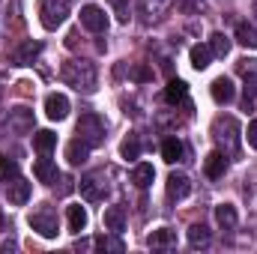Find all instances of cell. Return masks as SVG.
Masks as SVG:
<instances>
[{
  "mask_svg": "<svg viewBox=\"0 0 257 254\" xmlns=\"http://www.w3.org/2000/svg\"><path fill=\"white\" fill-rule=\"evenodd\" d=\"M105 191H108L105 174H87V177H81V197H84V200L96 203V200L105 197Z\"/></svg>",
  "mask_w": 257,
  "mask_h": 254,
  "instance_id": "obj_6",
  "label": "cell"
},
{
  "mask_svg": "<svg viewBox=\"0 0 257 254\" xmlns=\"http://www.w3.org/2000/svg\"><path fill=\"white\" fill-rule=\"evenodd\" d=\"M153 177H156V171H153V165H147V162L135 165V171H132V183H135L138 189H150V186H153Z\"/></svg>",
  "mask_w": 257,
  "mask_h": 254,
  "instance_id": "obj_22",
  "label": "cell"
},
{
  "mask_svg": "<svg viewBox=\"0 0 257 254\" xmlns=\"http://www.w3.org/2000/svg\"><path fill=\"white\" fill-rule=\"evenodd\" d=\"M105 230H111V233H120L123 227H126V209L117 203V206H108L105 209Z\"/></svg>",
  "mask_w": 257,
  "mask_h": 254,
  "instance_id": "obj_17",
  "label": "cell"
},
{
  "mask_svg": "<svg viewBox=\"0 0 257 254\" xmlns=\"http://www.w3.org/2000/svg\"><path fill=\"white\" fill-rule=\"evenodd\" d=\"M212 60V51H209V45H194L192 48V66L200 72V69H206Z\"/></svg>",
  "mask_w": 257,
  "mask_h": 254,
  "instance_id": "obj_29",
  "label": "cell"
},
{
  "mask_svg": "<svg viewBox=\"0 0 257 254\" xmlns=\"http://www.w3.org/2000/svg\"><path fill=\"white\" fill-rule=\"evenodd\" d=\"M45 114H48V120H66L69 117V99L63 93H51L45 99Z\"/></svg>",
  "mask_w": 257,
  "mask_h": 254,
  "instance_id": "obj_12",
  "label": "cell"
},
{
  "mask_svg": "<svg viewBox=\"0 0 257 254\" xmlns=\"http://www.w3.org/2000/svg\"><path fill=\"white\" fill-rule=\"evenodd\" d=\"M162 156H165V162H168V165H177V162H183V156H186V147H183V141H177V138H168V141L162 144Z\"/></svg>",
  "mask_w": 257,
  "mask_h": 254,
  "instance_id": "obj_20",
  "label": "cell"
},
{
  "mask_svg": "<svg viewBox=\"0 0 257 254\" xmlns=\"http://www.w3.org/2000/svg\"><path fill=\"white\" fill-rule=\"evenodd\" d=\"M81 27H87L90 33H105V30H108V15H105V9L87 3V6L81 9Z\"/></svg>",
  "mask_w": 257,
  "mask_h": 254,
  "instance_id": "obj_7",
  "label": "cell"
},
{
  "mask_svg": "<svg viewBox=\"0 0 257 254\" xmlns=\"http://www.w3.org/2000/svg\"><path fill=\"white\" fill-rule=\"evenodd\" d=\"M186 93H189L186 84H183L180 78H174V81L165 87V102H168V105H180V102H186Z\"/></svg>",
  "mask_w": 257,
  "mask_h": 254,
  "instance_id": "obj_24",
  "label": "cell"
},
{
  "mask_svg": "<svg viewBox=\"0 0 257 254\" xmlns=\"http://www.w3.org/2000/svg\"><path fill=\"white\" fill-rule=\"evenodd\" d=\"M209 93H212V99H215L218 105H227V102H233V96H236V90H233V81H230V78H215Z\"/></svg>",
  "mask_w": 257,
  "mask_h": 254,
  "instance_id": "obj_15",
  "label": "cell"
},
{
  "mask_svg": "<svg viewBox=\"0 0 257 254\" xmlns=\"http://www.w3.org/2000/svg\"><path fill=\"white\" fill-rule=\"evenodd\" d=\"M209 239H212V236H209V227H206V224H192V227H189V245H192V248H206Z\"/></svg>",
  "mask_w": 257,
  "mask_h": 254,
  "instance_id": "obj_25",
  "label": "cell"
},
{
  "mask_svg": "<svg viewBox=\"0 0 257 254\" xmlns=\"http://www.w3.org/2000/svg\"><path fill=\"white\" fill-rule=\"evenodd\" d=\"M33 174H36V180H39V183H48V186H51V183H57V165H54L48 156H45V159H39V162L33 165Z\"/></svg>",
  "mask_w": 257,
  "mask_h": 254,
  "instance_id": "obj_19",
  "label": "cell"
},
{
  "mask_svg": "<svg viewBox=\"0 0 257 254\" xmlns=\"http://www.w3.org/2000/svg\"><path fill=\"white\" fill-rule=\"evenodd\" d=\"M30 227L42 236V239H54L57 236V212L51 206H39L30 215Z\"/></svg>",
  "mask_w": 257,
  "mask_h": 254,
  "instance_id": "obj_5",
  "label": "cell"
},
{
  "mask_svg": "<svg viewBox=\"0 0 257 254\" xmlns=\"http://www.w3.org/2000/svg\"><path fill=\"white\" fill-rule=\"evenodd\" d=\"M209 51H212V57H227V54H230V39H227L224 33H212Z\"/></svg>",
  "mask_w": 257,
  "mask_h": 254,
  "instance_id": "obj_28",
  "label": "cell"
},
{
  "mask_svg": "<svg viewBox=\"0 0 257 254\" xmlns=\"http://www.w3.org/2000/svg\"><path fill=\"white\" fill-rule=\"evenodd\" d=\"M42 54V42L36 39H24L15 51H12V63L15 66H33V60Z\"/></svg>",
  "mask_w": 257,
  "mask_h": 254,
  "instance_id": "obj_8",
  "label": "cell"
},
{
  "mask_svg": "<svg viewBox=\"0 0 257 254\" xmlns=\"http://www.w3.org/2000/svg\"><path fill=\"white\" fill-rule=\"evenodd\" d=\"M147 245H150V248H174V245H177V230H171V227H159V230L150 233Z\"/></svg>",
  "mask_w": 257,
  "mask_h": 254,
  "instance_id": "obj_18",
  "label": "cell"
},
{
  "mask_svg": "<svg viewBox=\"0 0 257 254\" xmlns=\"http://www.w3.org/2000/svg\"><path fill=\"white\" fill-rule=\"evenodd\" d=\"M93 248H99V251H117V254H120L126 245H123V242L117 239V233H114V236H99V239H93Z\"/></svg>",
  "mask_w": 257,
  "mask_h": 254,
  "instance_id": "obj_30",
  "label": "cell"
},
{
  "mask_svg": "<svg viewBox=\"0 0 257 254\" xmlns=\"http://www.w3.org/2000/svg\"><path fill=\"white\" fill-rule=\"evenodd\" d=\"M165 189H168V197L171 200H183V197L192 194V180L186 174H171L168 183H165Z\"/></svg>",
  "mask_w": 257,
  "mask_h": 254,
  "instance_id": "obj_11",
  "label": "cell"
},
{
  "mask_svg": "<svg viewBox=\"0 0 257 254\" xmlns=\"http://www.w3.org/2000/svg\"><path fill=\"white\" fill-rule=\"evenodd\" d=\"M174 0H138V15H141L144 24H153V21H159L165 15V9Z\"/></svg>",
  "mask_w": 257,
  "mask_h": 254,
  "instance_id": "obj_9",
  "label": "cell"
},
{
  "mask_svg": "<svg viewBox=\"0 0 257 254\" xmlns=\"http://www.w3.org/2000/svg\"><path fill=\"white\" fill-rule=\"evenodd\" d=\"M33 111L30 108H12L9 111V129L15 132V135H30L33 132Z\"/></svg>",
  "mask_w": 257,
  "mask_h": 254,
  "instance_id": "obj_10",
  "label": "cell"
},
{
  "mask_svg": "<svg viewBox=\"0 0 257 254\" xmlns=\"http://www.w3.org/2000/svg\"><path fill=\"white\" fill-rule=\"evenodd\" d=\"M18 177V165L9 159V156H0V180L3 183H12Z\"/></svg>",
  "mask_w": 257,
  "mask_h": 254,
  "instance_id": "obj_31",
  "label": "cell"
},
{
  "mask_svg": "<svg viewBox=\"0 0 257 254\" xmlns=\"http://www.w3.org/2000/svg\"><path fill=\"white\" fill-rule=\"evenodd\" d=\"M203 171H206V177H209V180L224 177V171H227V156H224L221 150L209 153V156H206V162H203Z\"/></svg>",
  "mask_w": 257,
  "mask_h": 254,
  "instance_id": "obj_13",
  "label": "cell"
},
{
  "mask_svg": "<svg viewBox=\"0 0 257 254\" xmlns=\"http://www.w3.org/2000/svg\"><path fill=\"white\" fill-rule=\"evenodd\" d=\"M215 221H218L224 230H233V227H236V209H233L230 203L215 206Z\"/></svg>",
  "mask_w": 257,
  "mask_h": 254,
  "instance_id": "obj_26",
  "label": "cell"
},
{
  "mask_svg": "<svg viewBox=\"0 0 257 254\" xmlns=\"http://www.w3.org/2000/svg\"><path fill=\"white\" fill-rule=\"evenodd\" d=\"M132 78H135V81H150L153 75H150L147 66H135V69H132Z\"/></svg>",
  "mask_w": 257,
  "mask_h": 254,
  "instance_id": "obj_36",
  "label": "cell"
},
{
  "mask_svg": "<svg viewBox=\"0 0 257 254\" xmlns=\"http://www.w3.org/2000/svg\"><path fill=\"white\" fill-rule=\"evenodd\" d=\"M60 78L69 87H75L78 93H93L96 81H99V72H96V66L90 60H66L60 66Z\"/></svg>",
  "mask_w": 257,
  "mask_h": 254,
  "instance_id": "obj_1",
  "label": "cell"
},
{
  "mask_svg": "<svg viewBox=\"0 0 257 254\" xmlns=\"http://www.w3.org/2000/svg\"><path fill=\"white\" fill-rule=\"evenodd\" d=\"M236 42L239 45H245V48H257V30L251 24H236Z\"/></svg>",
  "mask_w": 257,
  "mask_h": 254,
  "instance_id": "obj_27",
  "label": "cell"
},
{
  "mask_svg": "<svg viewBox=\"0 0 257 254\" xmlns=\"http://www.w3.org/2000/svg\"><path fill=\"white\" fill-rule=\"evenodd\" d=\"M245 138H248V147L251 150H257V117L248 123V132H245Z\"/></svg>",
  "mask_w": 257,
  "mask_h": 254,
  "instance_id": "obj_35",
  "label": "cell"
},
{
  "mask_svg": "<svg viewBox=\"0 0 257 254\" xmlns=\"http://www.w3.org/2000/svg\"><path fill=\"white\" fill-rule=\"evenodd\" d=\"M78 138H84L90 147L105 144V120L99 114H93V111L81 114V120H78Z\"/></svg>",
  "mask_w": 257,
  "mask_h": 254,
  "instance_id": "obj_4",
  "label": "cell"
},
{
  "mask_svg": "<svg viewBox=\"0 0 257 254\" xmlns=\"http://www.w3.org/2000/svg\"><path fill=\"white\" fill-rule=\"evenodd\" d=\"M72 9V0H39V18L45 30H57Z\"/></svg>",
  "mask_w": 257,
  "mask_h": 254,
  "instance_id": "obj_3",
  "label": "cell"
},
{
  "mask_svg": "<svg viewBox=\"0 0 257 254\" xmlns=\"http://www.w3.org/2000/svg\"><path fill=\"white\" fill-rule=\"evenodd\" d=\"M120 153H123V159H138V156H141V144H138V138H135V135L123 141Z\"/></svg>",
  "mask_w": 257,
  "mask_h": 254,
  "instance_id": "obj_33",
  "label": "cell"
},
{
  "mask_svg": "<svg viewBox=\"0 0 257 254\" xmlns=\"http://www.w3.org/2000/svg\"><path fill=\"white\" fill-rule=\"evenodd\" d=\"M108 3L114 6V12H117V18H120V21L126 24V21H128V0H108Z\"/></svg>",
  "mask_w": 257,
  "mask_h": 254,
  "instance_id": "obj_34",
  "label": "cell"
},
{
  "mask_svg": "<svg viewBox=\"0 0 257 254\" xmlns=\"http://www.w3.org/2000/svg\"><path fill=\"white\" fill-rule=\"evenodd\" d=\"M33 147H36L42 156H48V153L57 147V135H54L51 129H42V132H36V135H33Z\"/></svg>",
  "mask_w": 257,
  "mask_h": 254,
  "instance_id": "obj_23",
  "label": "cell"
},
{
  "mask_svg": "<svg viewBox=\"0 0 257 254\" xmlns=\"http://www.w3.org/2000/svg\"><path fill=\"white\" fill-rule=\"evenodd\" d=\"M6 194H9V203H12V206H24V203L30 200V183L21 180V177H15V180L9 183Z\"/></svg>",
  "mask_w": 257,
  "mask_h": 254,
  "instance_id": "obj_14",
  "label": "cell"
},
{
  "mask_svg": "<svg viewBox=\"0 0 257 254\" xmlns=\"http://www.w3.org/2000/svg\"><path fill=\"white\" fill-rule=\"evenodd\" d=\"M66 221H69V230H72V233H81V230L87 227V209H84L81 203L69 206V209H66Z\"/></svg>",
  "mask_w": 257,
  "mask_h": 254,
  "instance_id": "obj_21",
  "label": "cell"
},
{
  "mask_svg": "<svg viewBox=\"0 0 257 254\" xmlns=\"http://www.w3.org/2000/svg\"><path fill=\"white\" fill-rule=\"evenodd\" d=\"M212 135H215L218 147L224 150V156H236L239 153V123L233 117H218L212 123Z\"/></svg>",
  "mask_w": 257,
  "mask_h": 254,
  "instance_id": "obj_2",
  "label": "cell"
},
{
  "mask_svg": "<svg viewBox=\"0 0 257 254\" xmlns=\"http://www.w3.org/2000/svg\"><path fill=\"white\" fill-rule=\"evenodd\" d=\"M87 156H90V144H87L84 138L69 141V147H66V159H69V165H84Z\"/></svg>",
  "mask_w": 257,
  "mask_h": 254,
  "instance_id": "obj_16",
  "label": "cell"
},
{
  "mask_svg": "<svg viewBox=\"0 0 257 254\" xmlns=\"http://www.w3.org/2000/svg\"><path fill=\"white\" fill-rule=\"evenodd\" d=\"M6 81H9L6 72H0V102H3V93H6Z\"/></svg>",
  "mask_w": 257,
  "mask_h": 254,
  "instance_id": "obj_37",
  "label": "cell"
},
{
  "mask_svg": "<svg viewBox=\"0 0 257 254\" xmlns=\"http://www.w3.org/2000/svg\"><path fill=\"white\" fill-rule=\"evenodd\" d=\"M174 6H177L183 15H200L206 3H203V0H174Z\"/></svg>",
  "mask_w": 257,
  "mask_h": 254,
  "instance_id": "obj_32",
  "label": "cell"
}]
</instances>
